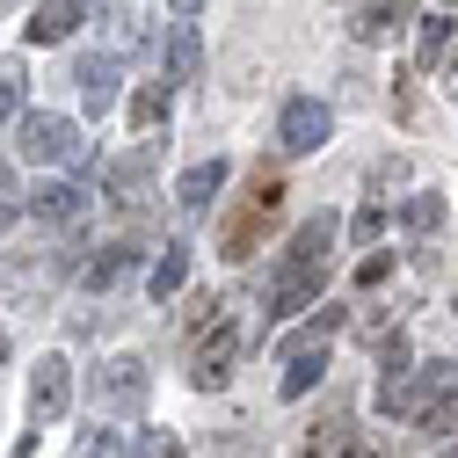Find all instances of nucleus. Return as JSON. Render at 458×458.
I'll use <instances>...</instances> for the list:
<instances>
[{
	"mask_svg": "<svg viewBox=\"0 0 458 458\" xmlns=\"http://www.w3.org/2000/svg\"><path fill=\"white\" fill-rule=\"evenodd\" d=\"M451 37H458V30H451L444 15H437V22H422V44H415V59H422V66H444V44H451Z\"/></svg>",
	"mask_w": 458,
	"mask_h": 458,
	"instance_id": "nucleus-21",
	"label": "nucleus"
},
{
	"mask_svg": "<svg viewBox=\"0 0 458 458\" xmlns=\"http://www.w3.org/2000/svg\"><path fill=\"white\" fill-rule=\"evenodd\" d=\"M378 233H386V204H364L357 211V241H378Z\"/></svg>",
	"mask_w": 458,
	"mask_h": 458,
	"instance_id": "nucleus-25",
	"label": "nucleus"
},
{
	"mask_svg": "<svg viewBox=\"0 0 458 458\" xmlns=\"http://www.w3.org/2000/svg\"><path fill=\"white\" fill-rule=\"evenodd\" d=\"M124 451H131V444H124V437H117V429H88V437H81V451H73V458H124Z\"/></svg>",
	"mask_w": 458,
	"mask_h": 458,
	"instance_id": "nucleus-22",
	"label": "nucleus"
},
{
	"mask_svg": "<svg viewBox=\"0 0 458 458\" xmlns=\"http://www.w3.org/2000/svg\"><path fill=\"white\" fill-rule=\"evenodd\" d=\"M444 458H458V437H451V451H444Z\"/></svg>",
	"mask_w": 458,
	"mask_h": 458,
	"instance_id": "nucleus-31",
	"label": "nucleus"
},
{
	"mask_svg": "<svg viewBox=\"0 0 458 458\" xmlns=\"http://www.w3.org/2000/svg\"><path fill=\"white\" fill-rule=\"evenodd\" d=\"M146 393H153V371H146L139 357H109V364L95 371V408H102V415H139Z\"/></svg>",
	"mask_w": 458,
	"mask_h": 458,
	"instance_id": "nucleus-6",
	"label": "nucleus"
},
{
	"mask_svg": "<svg viewBox=\"0 0 458 458\" xmlns=\"http://www.w3.org/2000/svg\"><path fill=\"white\" fill-rule=\"evenodd\" d=\"M167 8H175V15H197V8H204V0H167Z\"/></svg>",
	"mask_w": 458,
	"mask_h": 458,
	"instance_id": "nucleus-29",
	"label": "nucleus"
},
{
	"mask_svg": "<svg viewBox=\"0 0 458 458\" xmlns=\"http://www.w3.org/2000/svg\"><path fill=\"white\" fill-rule=\"evenodd\" d=\"M327 255H335V218L320 211L292 233V248H284V262L269 276V320H292L299 306H313V292L327 284Z\"/></svg>",
	"mask_w": 458,
	"mask_h": 458,
	"instance_id": "nucleus-1",
	"label": "nucleus"
},
{
	"mask_svg": "<svg viewBox=\"0 0 458 458\" xmlns=\"http://www.w3.org/2000/svg\"><path fill=\"white\" fill-rule=\"evenodd\" d=\"M73 408V371H66V357H37V371H30V422L44 429V422H59Z\"/></svg>",
	"mask_w": 458,
	"mask_h": 458,
	"instance_id": "nucleus-7",
	"label": "nucleus"
},
{
	"mask_svg": "<svg viewBox=\"0 0 458 458\" xmlns=\"http://www.w3.org/2000/svg\"><path fill=\"white\" fill-rule=\"evenodd\" d=\"M15 146H22V160H37V167H59V160H81V153H88L81 124H73V117H59V109H30Z\"/></svg>",
	"mask_w": 458,
	"mask_h": 458,
	"instance_id": "nucleus-5",
	"label": "nucleus"
},
{
	"mask_svg": "<svg viewBox=\"0 0 458 458\" xmlns=\"http://www.w3.org/2000/svg\"><path fill=\"white\" fill-rule=\"evenodd\" d=\"M233 364H241V320H233V306H218L204 327H197V342H190V386H225L233 378Z\"/></svg>",
	"mask_w": 458,
	"mask_h": 458,
	"instance_id": "nucleus-4",
	"label": "nucleus"
},
{
	"mask_svg": "<svg viewBox=\"0 0 458 458\" xmlns=\"http://www.w3.org/2000/svg\"><path fill=\"white\" fill-rule=\"evenodd\" d=\"M335 335H342V306H320L299 335H284V357H299V350H327Z\"/></svg>",
	"mask_w": 458,
	"mask_h": 458,
	"instance_id": "nucleus-16",
	"label": "nucleus"
},
{
	"mask_svg": "<svg viewBox=\"0 0 458 458\" xmlns=\"http://www.w3.org/2000/svg\"><path fill=\"white\" fill-rule=\"evenodd\" d=\"M320 378H327V357H320V350H299V357H284V400L313 393Z\"/></svg>",
	"mask_w": 458,
	"mask_h": 458,
	"instance_id": "nucleus-18",
	"label": "nucleus"
},
{
	"mask_svg": "<svg viewBox=\"0 0 458 458\" xmlns=\"http://www.w3.org/2000/svg\"><path fill=\"white\" fill-rule=\"evenodd\" d=\"M444 225V197H415L408 204V233H437Z\"/></svg>",
	"mask_w": 458,
	"mask_h": 458,
	"instance_id": "nucleus-24",
	"label": "nucleus"
},
{
	"mask_svg": "<svg viewBox=\"0 0 458 458\" xmlns=\"http://www.w3.org/2000/svg\"><path fill=\"white\" fill-rule=\"evenodd\" d=\"M8 225H15V175L0 167V233H8Z\"/></svg>",
	"mask_w": 458,
	"mask_h": 458,
	"instance_id": "nucleus-26",
	"label": "nucleus"
},
{
	"mask_svg": "<svg viewBox=\"0 0 458 458\" xmlns=\"http://www.w3.org/2000/svg\"><path fill=\"white\" fill-rule=\"evenodd\" d=\"M153 160H160V139L131 146L117 167H109V197H117V204H139V190H146V175H153Z\"/></svg>",
	"mask_w": 458,
	"mask_h": 458,
	"instance_id": "nucleus-12",
	"label": "nucleus"
},
{
	"mask_svg": "<svg viewBox=\"0 0 458 458\" xmlns=\"http://www.w3.org/2000/svg\"><path fill=\"white\" fill-rule=\"evenodd\" d=\"M131 262H139V241H109V248H102V255L81 269V284H88V292H109V284H117Z\"/></svg>",
	"mask_w": 458,
	"mask_h": 458,
	"instance_id": "nucleus-14",
	"label": "nucleus"
},
{
	"mask_svg": "<svg viewBox=\"0 0 458 458\" xmlns=\"http://www.w3.org/2000/svg\"><path fill=\"white\" fill-rule=\"evenodd\" d=\"M276 211H284V175L262 160L255 175H248V190H241L233 204H225V218H218V255H225V262H248V255L269 241Z\"/></svg>",
	"mask_w": 458,
	"mask_h": 458,
	"instance_id": "nucleus-2",
	"label": "nucleus"
},
{
	"mask_svg": "<svg viewBox=\"0 0 458 458\" xmlns=\"http://www.w3.org/2000/svg\"><path fill=\"white\" fill-rule=\"evenodd\" d=\"M451 393H458V364H451V357H429V364H415V371L378 378V415H393V422H429Z\"/></svg>",
	"mask_w": 458,
	"mask_h": 458,
	"instance_id": "nucleus-3",
	"label": "nucleus"
},
{
	"mask_svg": "<svg viewBox=\"0 0 458 458\" xmlns=\"http://www.w3.org/2000/svg\"><path fill=\"white\" fill-rule=\"evenodd\" d=\"M342 15H350L357 44H386L400 22H408V0H342Z\"/></svg>",
	"mask_w": 458,
	"mask_h": 458,
	"instance_id": "nucleus-9",
	"label": "nucleus"
},
{
	"mask_svg": "<svg viewBox=\"0 0 458 458\" xmlns=\"http://www.w3.org/2000/svg\"><path fill=\"white\" fill-rule=\"evenodd\" d=\"M182 284H190V248H182V241H167L160 262H153V299H175Z\"/></svg>",
	"mask_w": 458,
	"mask_h": 458,
	"instance_id": "nucleus-17",
	"label": "nucleus"
},
{
	"mask_svg": "<svg viewBox=\"0 0 458 458\" xmlns=\"http://www.w3.org/2000/svg\"><path fill=\"white\" fill-rule=\"evenodd\" d=\"M30 211H37L44 225H81V218H88V190H81V182H44V190L30 197Z\"/></svg>",
	"mask_w": 458,
	"mask_h": 458,
	"instance_id": "nucleus-11",
	"label": "nucleus"
},
{
	"mask_svg": "<svg viewBox=\"0 0 458 458\" xmlns=\"http://www.w3.org/2000/svg\"><path fill=\"white\" fill-rule=\"evenodd\" d=\"M0 364H8V335H0Z\"/></svg>",
	"mask_w": 458,
	"mask_h": 458,
	"instance_id": "nucleus-30",
	"label": "nucleus"
},
{
	"mask_svg": "<svg viewBox=\"0 0 458 458\" xmlns=\"http://www.w3.org/2000/svg\"><path fill=\"white\" fill-rule=\"evenodd\" d=\"M444 8H451V15H458V0H444Z\"/></svg>",
	"mask_w": 458,
	"mask_h": 458,
	"instance_id": "nucleus-32",
	"label": "nucleus"
},
{
	"mask_svg": "<svg viewBox=\"0 0 458 458\" xmlns=\"http://www.w3.org/2000/svg\"><path fill=\"white\" fill-rule=\"evenodd\" d=\"M22 117V66H0V124Z\"/></svg>",
	"mask_w": 458,
	"mask_h": 458,
	"instance_id": "nucleus-23",
	"label": "nucleus"
},
{
	"mask_svg": "<svg viewBox=\"0 0 458 458\" xmlns=\"http://www.w3.org/2000/svg\"><path fill=\"white\" fill-rule=\"evenodd\" d=\"M451 306H458V299H451Z\"/></svg>",
	"mask_w": 458,
	"mask_h": 458,
	"instance_id": "nucleus-33",
	"label": "nucleus"
},
{
	"mask_svg": "<svg viewBox=\"0 0 458 458\" xmlns=\"http://www.w3.org/2000/svg\"><path fill=\"white\" fill-rule=\"evenodd\" d=\"M73 81H81L88 117H109V109H117V59H81V66H73Z\"/></svg>",
	"mask_w": 458,
	"mask_h": 458,
	"instance_id": "nucleus-13",
	"label": "nucleus"
},
{
	"mask_svg": "<svg viewBox=\"0 0 458 458\" xmlns=\"http://www.w3.org/2000/svg\"><path fill=\"white\" fill-rule=\"evenodd\" d=\"M197 66H204V51H197V30L182 22L175 44H167V73H175V81H197Z\"/></svg>",
	"mask_w": 458,
	"mask_h": 458,
	"instance_id": "nucleus-19",
	"label": "nucleus"
},
{
	"mask_svg": "<svg viewBox=\"0 0 458 458\" xmlns=\"http://www.w3.org/2000/svg\"><path fill=\"white\" fill-rule=\"evenodd\" d=\"M218 190H225V160H197L190 175H182V190H175V197H182V211H211V197H218Z\"/></svg>",
	"mask_w": 458,
	"mask_h": 458,
	"instance_id": "nucleus-15",
	"label": "nucleus"
},
{
	"mask_svg": "<svg viewBox=\"0 0 458 458\" xmlns=\"http://www.w3.org/2000/svg\"><path fill=\"white\" fill-rule=\"evenodd\" d=\"M81 22H88V0H44V8L22 22V37L30 44H66Z\"/></svg>",
	"mask_w": 458,
	"mask_h": 458,
	"instance_id": "nucleus-10",
	"label": "nucleus"
},
{
	"mask_svg": "<svg viewBox=\"0 0 458 458\" xmlns=\"http://www.w3.org/2000/svg\"><path fill=\"white\" fill-rule=\"evenodd\" d=\"M131 124H139V131H160V124H167V95H160V88H139V95H131Z\"/></svg>",
	"mask_w": 458,
	"mask_h": 458,
	"instance_id": "nucleus-20",
	"label": "nucleus"
},
{
	"mask_svg": "<svg viewBox=\"0 0 458 458\" xmlns=\"http://www.w3.org/2000/svg\"><path fill=\"white\" fill-rule=\"evenodd\" d=\"M429 429H437V437H444V429H451V437H458V393H451V400H444V408H437V415H429Z\"/></svg>",
	"mask_w": 458,
	"mask_h": 458,
	"instance_id": "nucleus-27",
	"label": "nucleus"
},
{
	"mask_svg": "<svg viewBox=\"0 0 458 458\" xmlns=\"http://www.w3.org/2000/svg\"><path fill=\"white\" fill-rule=\"evenodd\" d=\"M327 102H313V95H299V102H284V117H276V146L284 153H313L320 139H327Z\"/></svg>",
	"mask_w": 458,
	"mask_h": 458,
	"instance_id": "nucleus-8",
	"label": "nucleus"
},
{
	"mask_svg": "<svg viewBox=\"0 0 458 458\" xmlns=\"http://www.w3.org/2000/svg\"><path fill=\"white\" fill-rule=\"evenodd\" d=\"M444 81H451V95H458V37L444 44Z\"/></svg>",
	"mask_w": 458,
	"mask_h": 458,
	"instance_id": "nucleus-28",
	"label": "nucleus"
}]
</instances>
